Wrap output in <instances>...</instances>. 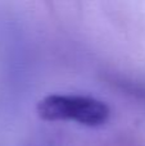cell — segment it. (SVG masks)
<instances>
[{
  "instance_id": "1",
  "label": "cell",
  "mask_w": 145,
  "mask_h": 146,
  "mask_svg": "<svg viewBox=\"0 0 145 146\" xmlns=\"http://www.w3.org/2000/svg\"><path fill=\"white\" fill-rule=\"evenodd\" d=\"M37 115L48 122H76L86 127H100L109 119L110 109L104 101L85 95L53 94L36 105Z\"/></svg>"
}]
</instances>
